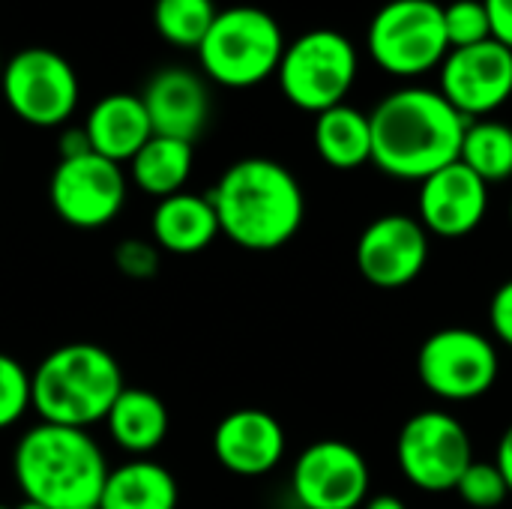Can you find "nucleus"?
Wrapping results in <instances>:
<instances>
[{
	"instance_id": "nucleus-1",
	"label": "nucleus",
	"mask_w": 512,
	"mask_h": 509,
	"mask_svg": "<svg viewBox=\"0 0 512 509\" xmlns=\"http://www.w3.org/2000/svg\"><path fill=\"white\" fill-rule=\"evenodd\" d=\"M435 87H399L369 114L372 165L396 180H426L459 159L468 129Z\"/></svg>"
},
{
	"instance_id": "nucleus-2",
	"label": "nucleus",
	"mask_w": 512,
	"mask_h": 509,
	"mask_svg": "<svg viewBox=\"0 0 512 509\" xmlns=\"http://www.w3.org/2000/svg\"><path fill=\"white\" fill-rule=\"evenodd\" d=\"M219 234L249 252H273L294 240L306 216L300 180L276 159L234 162L210 192Z\"/></svg>"
},
{
	"instance_id": "nucleus-3",
	"label": "nucleus",
	"mask_w": 512,
	"mask_h": 509,
	"mask_svg": "<svg viewBox=\"0 0 512 509\" xmlns=\"http://www.w3.org/2000/svg\"><path fill=\"white\" fill-rule=\"evenodd\" d=\"M12 471L24 498L48 509H84L99 504L111 468L87 429L39 423L21 435Z\"/></svg>"
},
{
	"instance_id": "nucleus-4",
	"label": "nucleus",
	"mask_w": 512,
	"mask_h": 509,
	"mask_svg": "<svg viewBox=\"0 0 512 509\" xmlns=\"http://www.w3.org/2000/svg\"><path fill=\"white\" fill-rule=\"evenodd\" d=\"M123 387L114 354L93 342H69L45 354L30 372V408L42 423L90 429L105 423Z\"/></svg>"
},
{
	"instance_id": "nucleus-5",
	"label": "nucleus",
	"mask_w": 512,
	"mask_h": 509,
	"mask_svg": "<svg viewBox=\"0 0 512 509\" xmlns=\"http://www.w3.org/2000/svg\"><path fill=\"white\" fill-rule=\"evenodd\" d=\"M285 45L279 21L267 9L231 6L219 9L198 45V60L210 81L243 90L276 75Z\"/></svg>"
},
{
	"instance_id": "nucleus-6",
	"label": "nucleus",
	"mask_w": 512,
	"mask_h": 509,
	"mask_svg": "<svg viewBox=\"0 0 512 509\" xmlns=\"http://www.w3.org/2000/svg\"><path fill=\"white\" fill-rule=\"evenodd\" d=\"M360 72V57L354 42L330 27L309 30L285 45L276 78L282 96L300 108L321 114L342 105Z\"/></svg>"
},
{
	"instance_id": "nucleus-7",
	"label": "nucleus",
	"mask_w": 512,
	"mask_h": 509,
	"mask_svg": "<svg viewBox=\"0 0 512 509\" xmlns=\"http://www.w3.org/2000/svg\"><path fill=\"white\" fill-rule=\"evenodd\" d=\"M366 45L387 75H426L450 54L444 6L438 0H390L372 15Z\"/></svg>"
},
{
	"instance_id": "nucleus-8",
	"label": "nucleus",
	"mask_w": 512,
	"mask_h": 509,
	"mask_svg": "<svg viewBox=\"0 0 512 509\" xmlns=\"http://www.w3.org/2000/svg\"><path fill=\"white\" fill-rule=\"evenodd\" d=\"M501 372L498 348L489 336L468 327H444L417 351L423 387L444 402H474L486 396Z\"/></svg>"
},
{
	"instance_id": "nucleus-9",
	"label": "nucleus",
	"mask_w": 512,
	"mask_h": 509,
	"mask_svg": "<svg viewBox=\"0 0 512 509\" xmlns=\"http://www.w3.org/2000/svg\"><path fill=\"white\" fill-rule=\"evenodd\" d=\"M0 93L18 120L51 129L72 117L81 87L63 54L51 48H24L3 63Z\"/></svg>"
},
{
	"instance_id": "nucleus-10",
	"label": "nucleus",
	"mask_w": 512,
	"mask_h": 509,
	"mask_svg": "<svg viewBox=\"0 0 512 509\" xmlns=\"http://www.w3.org/2000/svg\"><path fill=\"white\" fill-rule=\"evenodd\" d=\"M396 462L420 492H453L474 462V444L453 414L420 411L399 432Z\"/></svg>"
},
{
	"instance_id": "nucleus-11",
	"label": "nucleus",
	"mask_w": 512,
	"mask_h": 509,
	"mask_svg": "<svg viewBox=\"0 0 512 509\" xmlns=\"http://www.w3.org/2000/svg\"><path fill=\"white\" fill-rule=\"evenodd\" d=\"M126 192V171L93 150L60 159L48 183L54 213L81 231L114 222L126 204Z\"/></svg>"
},
{
	"instance_id": "nucleus-12",
	"label": "nucleus",
	"mask_w": 512,
	"mask_h": 509,
	"mask_svg": "<svg viewBox=\"0 0 512 509\" xmlns=\"http://www.w3.org/2000/svg\"><path fill=\"white\" fill-rule=\"evenodd\" d=\"M372 471L363 453L327 438L309 444L291 471V492L303 509H357L369 501Z\"/></svg>"
},
{
	"instance_id": "nucleus-13",
	"label": "nucleus",
	"mask_w": 512,
	"mask_h": 509,
	"mask_svg": "<svg viewBox=\"0 0 512 509\" xmlns=\"http://www.w3.org/2000/svg\"><path fill=\"white\" fill-rule=\"evenodd\" d=\"M441 69V96L468 120H483L512 96V51L498 39L453 48Z\"/></svg>"
},
{
	"instance_id": "nucleus-14",
	"label": "nucleus",
	"mask_w": 512,
	"mask_h": 509,
	"mask_svg": "<svg viewBox=\"0 0 512 509\" xmlns=\"http://www.w3.org/2000/svg\"><path fill=\"white\" fill-rule=\"evenodd\" d=\"M429 261V231L417 216L387 213L369 222L357 240L360 276L381 288L396 291L411 285Z\"/></svg>"
},
{
	"instance_id": "nucleus-15",
	"label": "nucleus",
	"mask_w": 512,
	"mask_h": 509,
	"mask_svg": "<svg viewBox=\"0 0 512 509\" xmlns=\"http://www.w3.org/2000/svg\"><path fill=\"white\" fill-rule=\"evenodd\" d=\"M489 210V183L459 159L420 180L417 219L429 234L459 240L477 231Z\"/></svg>"
},
{
	"instance_id": "nucleus-16",
	"label": "nucleus",
	"mask_w": 512,
	"mask_h": 509,
	"mask_svg": "<svg viewBox=\"0 0 512 509\" xmlns=\"http://www.w3.org/2000/svg\"><path fill=\"white\" fill-rule=\"evenodd\" d=\"M213 453L219 465L237 477H264L285 456V429L270 411L237 408L219 420Z\"/></svg>"
},
{
	"instance_id": "nucleus-17",
	"label": "nucleus",
	"mask_w": 512,
	"mask_h": 509,
	"mask_svg": "<svg viewBox=\"0 0 512 509\" xmlns=\"http://www.w3.org/2000/svg\"><path fill=\"white\" fill-rule=\"evenodd\" d=\"M141 102L150 117L153 135H165L189 144H195V138L204 132L210 117V93L204 78L177 66L156 72L147 81Z\"/></svg>"
},
{
	"instance_id": "nucleus-18",
	"label": "nucleus",
	"mask_w": 512,
	"mask_h": 509,
	"mask_svg": "<svg viewBox=\"0 0 512 509\" xmlns=\"http://www.w3.org/2000/svg\"><path fill=\"white\" fill-rule=\"evenodd\" d=\"M84 135L93 153L123 165L153 138V126L141 96L108 93L90 108L84 120Z\"/></svg>"
},
{
	"instance_id": "nucleus-19",
	"label": "nucleus",
	"mask_w": 512,
	"mask_h": 509,
	"mask_svg": "<svg viewBox=\"0 0 512 509\" xmlns=\"http://www.w3.org/2000/svg\"><path fill=\"white\" fill-rule=\"evenodd\" d=\"M150 231L153 243L162 252L195 255L219 237V219L210 204V195H195L183 189L156 204Z\"/></svg>"
},
{
	"instance_id": "nucleus-20",
	"label": "nucleus",
	"mask_w": 512,
	"mask_h": 509,
	"mask_svg": "<svg viewBox=\"0 0 512 509\" xmlns=\"http://www.w3.org/2000/svg\"><path fill=\"white\" fill-rule=\"evenodd\" d=\"M105 426L120 450L132 456H147L168 438L171 417L156 393L141 387H123L105 417Z\"/></svg>"
},
{
	"instance_id": "nucleus-21",
	"label": "nucleus",
	"mask_w": 512,
	"mask_h": 509,
	"mask_svg": "<svg viewBox=\"0 0 512 509\" xmlns=\"http://www.w3.org/2000/svg\"><path fill=\"white\" fill-rule=\"evenodd\" d=\"M180 489L174 474L150 459H132L108 471L99 509H177Z\"/></svg>"
},
{
	"instance_id": "nucleus-22",
	"label": "nucleus",
	"mask_w": 512,
	"mask_h": 509,
	"mask_svg": "<svg viewBox=\"0 0 512 509\" xmlns=\"http://www.w3.org/2000/svg\"><path fill=\"white\" fill-rule=\"evenodd\" d=\"M315 150L336 171H354L372 162V126L369 114L342 102L315 114Z\"/></svg>"
},
{
	"instance_id": "nucleus-23",
	"label": "nucleus",
	"mask_w": 512,
	"mask_h": 509,
	"mask_svg": "<svg viewBox=\"0 0 512 509\" xmlns=\"http://www.w3.org/2000/svg\"><path fill=\"white\" fill-rule=\"evenodd\" d=\"M195 150L189 141L153 135L132 159H129V177L132 183L153 195V198H168L183 192L189 174H192Z\"/></svg>"
},
{
	"instance_id": "nucleus-24",
	"label": "nucleus",
	"mask_w": 512,
	"mask_h": 509,
	"mask_svg": "<svg viewBox=\"0 0 512 509\" xmlns=\"http://www.w3.org/2000/svg\"><path fill=\"white\" fill-rule=\"evenodd\" d=\"M459 162L483 183H504L512 177V126L501 120H471L462 138Z\"/></svg>"
},
{
	"instance_id": "nucleus-25",
	"label": "nucleus",
	"mask_w": 512,
	"mask_h": 509,
	"mask_svg": "<svg viewBox=\"0 0 512 509\" xmlns=\"http://www.w3.org/2000/svg\"><path fill=\"white\" fill-rule=\"evenodd\" d=\"M216 15L219 9L213 0H156L153 6V24L159 36L168 45L192 51H198V45L204 42Z\"/></svg>"
},
{
	"instance_id": "nucleus-26",
	"label": "nucleus",
	"mask_w": 512,
	"mask_h": 509,
	"mask_svg": "<svg viewBox=\"0 0 512 509\" xmlns=\"http://www.w3.org/2000/svg\"><path fill=\"white\" fill-rule=\"evenodd\" d=\"M444 30L450 51L453 48H471L486 39H492V24L483 0H453L444 6Z\"/></svg>"
},
{
	"instance_id": "nucleus-27",
	"label": "nucleus",
	"mask_w": 512,
	"mask_h": 509,
	"mask_svg": "<svg viewBox=\"0 0 512 509\" xmlns=\"http://www.w3.org/2000/svg\"><path fill=\"white\" fill-rule=\"evenodd\" d=\"M453 492H459V498L474 509H498L510 498L507 480L495 462H471Z\"/></svg>"
},
{
	"instance_id": "nucleus-28",
	"label": "nucleus",
	"mask_w": 512,
	"mask_h": 509,
	"mask_svg": "<svg viewBox=\"0 0 512 509\" xmlns=\"http://www.w3.org/2000/svg\"><path fill=\"white\" fill-rule=\"evenodd\" d=\"M30 411V372L9 354H0V429L15 426Z\"/></svg>"
},
{
	"instance_id": "nucleus-29",
	"label": "nucleus",
	"mask_w": 512,
	"mask_h": 509,
	"mask_svg": "<svg viewBox=\"0 0 512 509\" xmlns=\"http://www.w3.org/2000/svg\"><path fill=\"white\" fill-rule=\"evenodd\" d=\"M159 246L144 240H123L114 252V264L129 279H153L159 273Z\"/></svg>"
},
{
	"instance_id": "nucleus-30",
	"label": "nucleus",
	"mask_w": 512,
	"mask_h": 509,
	"mask_svg": "<svg viewBox=\"0 0 512 509\" xmlns=\"http://www.w3.org/2000/svg\"><path fill=\"white\" fill-rule=\"evenodd\" d=\"M489 324L495 339H501L507 348H512V279L504 282L489 303Z\"/></svg>"
},
{
	"instance_id": "nucleus-31",
	"label": "nucleus",
	"mask_w": 512,
	"mask_h": 509,
	"mask_svg": "<svg viewBox=\"0 0 512 509\" xmlns=\"http://www.w3.org/2000/svg\"><path fill=\"white\" fill-rule=\"evenodd\" d=\"M492 24V39L507 45L512 51V0H483Z\"/></svg>"
},
{
	"instance_id": "nucleus-32",
	"label": "nucleus",
	"mask_w": 512,
	"mask_h": 509,
	"mask_svg": "<svg viewBox=\"0 0 512 509\" xmlns=\"http://www.w3.org/2000/svg\"><path fill=\"white\" fill-rule=\"evenodd\" d=\"M495 465H498L501 477L507 480V489H510V495H512V423L507 426V432L501 435V441H498Z\"/></svg>"
},
{
	"instance_id": "nucleus-33",
	"label": "nucleus",
	"mask_w": 512,
	"mask_h": 509,
	"mask_svg": "<svg viewBox=\"0 0 512 509\" xmlns=\"http://www.w3.org/2000/svg\"><path fill=\"white\" fill-rule=\"evenodd\" d=\"M78 153H90V141H87V135H84V126H81V129H69V132L60 138V159L78 156Z\"/></svg>"
},
{
	"instance_id": "nucleus-34",
	"label": "nucleus",
	"mask_w": 512,
	"mask_h": 509,
	"mask_svg": "<svg viewBox=\"0 0 512 509\" xmlns=\"http://www.w3.org/2000/svg\"><path fill=\"white\" fill-rule=\"evenodd\" d=\"M363 509H408L405 507V501L402 498H396V495H375V498H369Z\"/></svg>"
},
{
	"instance_id": "nucleus-35",
	"label": "nucleus",
	"mask_w": 512,
	"mask_h": 509,
	"mask_svg": "<svg viewBox=\"0 0 512 509\" xmlns=\"http://www.w3.org/2000/svg\"><path fill=\"white\" fill-rule=\"evenodd\" d=\"M12 509H48L45 504H39V501H30V498H21V504H15Z\"/></svg>"
},
{
	"instance_id": "nucleus-36",
	"label": "nucleus",
	"mask_w": 512,
	"mask_h": 509,
	"mask_svg": "<svg viewBox=\"0 0 512 509\" xmlns=\"http://www.w3.org/2000/svg\"><path fill=\"white\" fill-rule=\"evenodd\" d=\"M3 63H6V60H3V54H0V75H3Z\"/></svg>"
},
{
	"instance_id": "nucleus-37",
	"label": "nucleus",
	"mask_w": 512,
	"mask_h": 509,
	"mask_svg": "<svg viewBox=\"0 0 512 509\" xmlns=\"http://www.w3.org/2000/svg\"><path fill=\"white\" fill-rule=\"evenodd\" d=\"M510 222H512V201H510Z\"/></svg>"
},
{
	"instance_id": "nucleus-38",
	"label": "nucleus",
	"mask_w": 512,
	"mask_h": 509,
	"mask_svg": "<svg viewBox=\"0 0 512 509\" xmlns=\"http://www.w3.org/2000/svg\"><path fill=\"white\" fill-rule=\"evenodd\" d=\"M84 509H99V507H84Z\"/></svg>"
},
{
	"instance_id": "nucleus-39",
	"label": "nucleus",
	"mask_w": 512,
	"mask_h": 509,
	"mask_svg": "<svg viewBox=\"0 0 512 509\" xmlns=\"http://www.w3.org/2000/svg\"><path fill=\"white\" fill-rule=\"evenodd\" d=\"M0 509H12V507H0Z\"/></svg>"
}]
</instances>
